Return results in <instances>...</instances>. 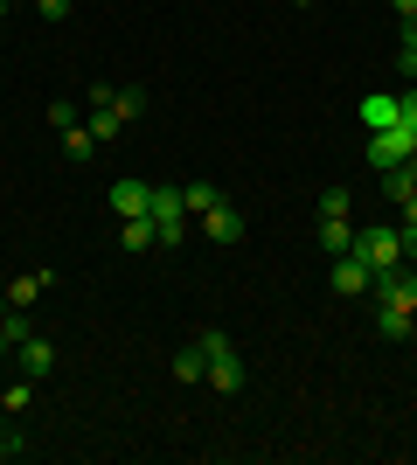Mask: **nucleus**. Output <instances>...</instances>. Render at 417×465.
I'll return each instance as SVG.
<instances>
[{"label": "nucleus", "mask_w": 417, "mask_h": 465, "mask_svg": "<svg viewBox=\"0 0 417 465\" xmlns=\"http://www.w3.org/2000/svg\"><path fill=\"white\" fill-rule=\"evenodd\" d=\"M411 174H417V153H411Z\"/></svg>", "instance_id": "7c9ffc66"}, {"label": "nucleus", "mask_w": 417, "mask_h": 465, "mask_svg": "<svg viewBox=\"0 0 417 465\" xmlns=\"http://www.w3.org/2000/svg\"><path fill=\"white\" fill-rule=\"evenodd\" d=\"M369 278H376V272H369V264H362L355 251H341V257H327V285H334L341 299H362V292H369Z\"/></svg>", "instance_id": "0eeeda50"}, {"label": "nucleus", "mask_w": 417, "mask_h": 465, "mask_svg": "<svg viewBox=\"0 0 417 465\" xmlns=\"http://www.w3.org/2000/svg\"><path fill=\"white\" fill-rule=\"evenodd\" d=\"M154 230H160V243H167V251H174L181 236H188V223H195V215H188V202H181V188H160L154 181Z\"/></svg>", "instance_id": "7ed1b4c3"}, {"label": "nucleus", "mask_w": 417, "mask_h": 465, "mask_svg": "<svg viewBox=\"0 0 417 465\" xmlns=\"http://www.w3.org/2000/svg\"><path fill=\"white\" fill-rule=\"evenodd\" d=\"M397 236H403V264H417V223H397Z\"/></svg>", "instance_id": "393cba45"}, {"label": "nucleus", "mask_w": 417, "mask_h": 465, "mask_svg": "<svg viewBox=\"0 0 417 465\" xmlns=\"http://www.w3.org/2000/svg\"><path fill=\"white\" fill-rule=\"evenodd\" d=\"M376 333H382V341H411V333H417V312H403V306H376Z\"/></svg>", "instance_id": "ddd939ff"}, {"label": "nucleus", "mask_w": 417, "mask_h": 465, "mask_svg": "<svg viewBox=\"0 0 417 465\" xmlns=\"http://www.w3.org/2000/svg\"><path fill=\"white\" fill-rule=\"evenodd\" d=\"M7 348H15V341H7V333H0V354H7Z\"/></svg>", "instance_id": "c85d7f7f"}, {"label": "nucleus", "mask_w": 417, "mask_h": 465, "mask_svg": "<svg viewBox=\"0 0 417 465\" xmlns=\"http://www.w3.org/2000/svg\"><path fill=\"white\" fill-rule=\"evenodd\" d=\"M397 7V21H417V0H390Z\"/></svg>", "instance_id": "a878e982"}, {"label": "nucleus", "mask_w": 417, "mask_h": 465, "mask_svg": "<svg viewBox=\"0 0 417 465\" xmlns=\"http://www.w3.org/2000/svg\"><path fill=\"white\" fill-rule=\"evenodd\" d=\"M70 7H77V0H35V15H42V21H70Z\"/></svg>", "instance_id": "b1692460"}, {"label": "nucleus", "mask_w": 417, "mask_h": 465, "mask_svg": "<svg viewBox=\"0 0 417 465\" xmlns=\"http://www.w3.org/2000/svg\"><path fill=\"white\" fill-rule=\"evenodd\" d=\"M119 243H125V251H133V257H146V251H154V243H160L154 215H133V223H119Z\"/></svg>", "instance_id": "f8f14e48"}, {"label": "nucleus", "mask_w": 417, "mask_h": 465, "mask_svg": "<svg viewBox=\"0 0 417 465\" xmlns=\"http://www.w3.org/2000/svg\"><path fill=\"white\" fill-rule=\"evenodd\" d=\"M195 348H202V361H209V375H202V382L216 389V396H237L243 389V354H237V341H230V333H195Z\"/></svg>", "instance_id": "f257e3e1"}, {"label": "nucleus", "mask_w": 417, "mask_h": 465, "mask_svg": "<svg viewBox=\"0 0 417 465\" xmlns=\"http://www.w3.org/2000/svg\"><path fill=\"white\" fill-rule=\"evenodd\" d=\"M0 320H7V285H0Z\"/></svg>", "instance_id": "bb28decb"}, {"label": "nucleus", "mask_w": 417, "mask_h": 465, "mask_svg": "<svg viewBox=\"0 0 417 465\" xmlns=\"http://www.w3.org/2000/svg\"><path fill=\"white\" fill-rule=\"evenodd\" d=\"M397 112H403V118H397L403 133H417V84H411V91H403V97H397Z\"/></svg>", "instance_id": "5701e85b"}, {"label": "nucleus", "mask_w": 417, "mask_h": 465, "mask_svg": "<svg viewBox=\"0 0 417 465\" xmlns=\"http://www.w3.org/2000/svg\"><path fill=\"white\" fill-rule=\"evenodd\" d=\"M112 112H119L125 125H133V118L146 112V91H139V84H125V91H112Z\"/></svg>", "instance_id": "6ab92c4d"}, {"label": "nucleus", "mask_w": 417, "mask_h": 465, "mask_svg": "<svg viewBox=\"0 0 417 465\" xmlns=\"http://www.w3.org/2000/svg\"><path fill=\"white\" fill-rule=\"evenodd\" d=\"M181 202H188V215H209L223 202V188H209V181H188V188H181Z\"/></svg>", "instance_id": "f3484780"}, {"label": "nucleus", "mask_w": 417, "mask_h": 465, "mask_svg": "<svg viewBox=\"0 0 417 465\" xmlns=\"http://www.w3.org/2000/svg\"><path fill=\"white\" fill-rule=\"evenodd\" d=\"M397 63H403V70L417 77V21H403V56H397Z\"/></svg>", "instance_id": "4be33fe9"}, {"label": "nucleus", "mask_w": 417, "mask_h": 465, "mask_svg": "<svg viewBox=\"0 0 417 465\" xmlns=\"http://www.w3.org/2000/svg\"><path fill=\"white\" fill-rule=\"evenodd\" d=\"M28 403H35V375H21V382H7V389H0V417H21Z\"/></svg>", "instance_id": "2eb2a0df"}, {"label": "nucleus", "mask_w": 417, "mask_h": 465, "mask_svg": "<svg viewBox=\"0 0 417 465\" xmlns=\"http://www.w3.org/2000/svg\"><path fill=\"white\" fill-rule=\"evenodd\" d=\"M49 285H56V272H21V278H7V306H15V312H28V306H35V299H42Z\"/></svg>", "instance_id": "9d476101"}, {"label": "nucleus", "mask_w": 417, "mask_h": 465, "mask_svg": "<svg viewBox=\"0 0 417 465\" xmlns=\"http://www.w3.org/2000/svg\"><path fill=\"white\" fill-rule=\"evenodd\" d=\"M369 292H376V306L417 312V278H411V264H397V272H376V278H369Z\"/></svg>", "instance_id": "39448f33"}, {"label": "nucleus", "mask_w": 417, "mask_h": 465, "mask_svg": "<svg viewBox=\"0 0 417 465\" xmlns=\"http://www.w3.org/2000/svg\"><path fill=\"white\" fill-rule=\"evenodd\" d=\"M382 194H390V202L403 209V202L417 194V174H411V167H382Z\"/></svg>", "instance_id": "dca6fc26"}, {"label": "nucleus", "mask_w": 417, "mask_h": 465, "mask_svg": "<svg viewBox=\"0 0 417 465\" xmlns=\"http://www.w3.org/2000/svg\"><path fill=\"white\" fill-rule=\"evenodd\" d=\"M104 202H112V215H119V223H133V215L154 209V181L125 174V181H112V194H104Z\"/></svg>", "instance_id": "423d86ee"}, {"label": "nucleus", "mask_w": 417, "mask_h": 465, "mask_svg": "<svg viewBox=\"0 0 417 465\" xmlns=\"http://www.w3.org/2000/svg\"><path fill=\"white\" fill-rule=\"evenodd\" d=\"M348 243H355V223H320V251L327 257H341Z\"/></svg>", "instance_id": "a211bd4d"}, {"label": "nucleus", "mask_w": 417, "mask_h": 465, "mask_svg": "<svg viewBox=\"0 0 417 465\" xmlns=\"http://www.w3.org/2000/svg\"><path fill=\"white\" fill-rule=\"evenodd\" d=\"M397 97H390V91H369V97H362V125H369V133H390V125H397Z\"/></svg>", "instance_id": "9b49d317"}, {"label": "nucleus", "mask_w": 417, "mask_h": 465, "mask_svg": "<svg viewBox=\"0 0 417 465\" xmlns=\"http://www.w3.org/2000/svg\"><path fill=\"white\" fill-rule=\"evenodd\" d=\"M411 153H417V133H403V125L369 133V167H411Z\"/></svg>", "instance_id": "20e7f679"}, {"label": "nucleus", "mask_w": 417, "mask_h": 465, "mask_svg": "<svg viewBox=\"0 0 417 465\" xmlns=\"http://www.w3.org/2000/svg\"><path fill=\"white\" fill-rule=\"evenodd\" d=\"M348 215H355V194L341 188V181H334V188H320V223H348Z\"/></svg>", "instance_id": "4468645a"}, {"label": "nucleus", "mask_w": 417, "mask_h": 465, "mask_svg": "<svg viewBox=\"0 0 417 465\" xmlns=\"http://www.w3.org/2000/svg\"><path fill=\"white\" fill-rule=\"evenodd\" d=\"M202 375H209L202 348H181V354H174V382H202Z\"/></svg>", "instance_id": "aec40b11"}, {"label": "nucleus", "mask_w": 417, "mask_h": 465, "mask_svg": "<svg viewBox=\"0 0 417 465\" xmlns=\"http://www.w3.org/2000/svg\"><path fill=\"white\" fill-rule=\"evenodd\" d=\"M63 153H70V160H91V153H98L91 125H70V133H63Z\"/></svg>", "instance_id": "412c9836"}, {"label": "nucleus", "mask_w": 417, "mask_h": 465, "mask_svg": "<svg viewBox=\"0 0 417 465\" xmlns=\"http://www.w3.org/2000/svg\"><path fill=\"white\" fill-rule=\"evenodd\" d=\"M348 251H355L369 272H397V264H403V236L376 223V230H355V243H348Z\"/></svg>", "instance_id": "f03ea898"}, {"label": "nucleus", "mask_w": 417, "mask_h": 465, "mask_svg": "<svg viewBox=\"0 0 417 465\" xmlns=\"http://www.w3.org/2000/svg\"><path fill=\"white\" fill-rule=\"evenodd\" d=\"M7 7H15V0H0V21H7Z\"/></svg>", "instance_id": "cd10ccee"}, {"label": "nucleus", "mask_w": 417, "mask_h": 465, "mask_svg": "<svg viewBox=\"0 0 417 465\" xmlns=\"http://www.w3.org/2000/svg\"><path fill=\"white\" fill-rule=\"evenodd\" d=\"M202 230H209V243H243V215L230 209V202H216L209 215H195Z\"/></svg>", "instance_id": "1a4fd4ad"}, {"label": "nucleus", "mask_w": 417, "mask_h": 465, "mask_svg": "<svg viewBox=\"0 0 417 465\" xmlns=\"http://www.w3.org/2000/svg\"><path fill=\"white\" fill-rule=\"evenodd\" d=\"M293 7H313V0H293Z\"/></svg>", "instance_id": "c756f323"}, {"label": "nucleus", "mask_w": 417, "mask_h": 465, "mask_svg": "<svg viewBox=\"0 0 417 465\" xmlns=\"http://www.w3.org/2000/svg\"><path fill=\"white\" fill-rule=\"evenodd\" d=\"M15 354H21V375H35V382H42L49 369H56V348H49L42 333H21V341H15Z\"/></svg>", "instance_id": "6e6552de"}]
</instances>
